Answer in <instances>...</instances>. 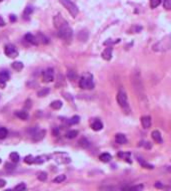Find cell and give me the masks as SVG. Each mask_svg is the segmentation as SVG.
Here are the masks:
<instances>
[{
	"label": "cell",
	"instance_id": "43",
	"mask_svg": "<svg viewBox=\"0 0 171 191\" xmlns=\"http://www.w3.org/2000/svg\"><path fill=\"white\" fill-rule=\"evenodd\" d=\"M44 156H37V157H35V159H34V163H37V164H41L44 162V160L45 159H42Z\"/></svg>",
	"mask_w": 171,
	"mask_h": 191
},
{
	"label": "cell",
	"instance_id": "49",
	"mask_svg": "<svg viewBox=\"0 0 171 191\" xmlns=\"http://www.w3.org/2000/svg\"><path fill=\"white\" fill-rule=\"evenodd\" d=\"M0 163H1V158H0Z\"/></svg>",
	"mask_w": 171,
	"mask_h": 191
},
{
	"label": "cell",
	"instance_id": "19",
	"mask_svg": "<svg viewBox=\"0 0 171 191\" xmlns=\"http://www.w3.org/2000/svg\"><path fill=\"white\" fill-rule=\"evenodd\" d=\"M36 39H37L38 41V44L39 43H41V44H48L49 43V39L44 34H42L41 32H39L38 34L36 35Z\"/></svg>",
	"mask_w": 171,
	"mask_h": 191
},
{
	"label": "cell",
	"instance_id": "1",
	"mask_svg": "<svg viewBox=\"0 0 171 191\" xmlns=\"http://www.w3.org/2000/svg\"><path fill=\"white\" fill-rule=\"evenodd\" d=\"M53 25L58 31V36L64 41H70L72 39L73 31L69 26L68 22L60 14H57L53 17Z\"/></svg>",
	"mask_w": 171,
	"mask_h": 191
},
{
	"label": "cell",
	"instance_id": "47",
	"mask_svg": "<svg viewBox=\"0 0 171 191\" xmlns=\"http://www.w3.org/2000/svg\"><path fill=\"white\" fill-rule=\"evenodd\" d=\"M5 25V21L3 20V18L0 16V26H4Z\"/></svg>",
	"mask_w": 171,
	"mask_h": 191
},
{
	"label": "cell",
	"instance_id": "20",
	"mask_svg": "<svg viewBox=\"0 0 171 191\" xmlns=\"http://www.w3.org/2000/svg\"><path fill=\"white\" fill-rule=\"evenodd\" d=\"M99 159L101 160L102 162L107 163V162H109L110 160L112 159V156L108 152H103V153H101V154L99 155Z\"/></svg>",
	"mask_w": 171,
	"mask_h": 191
},
{
	"label": "cell",
	"instance_id": "18",
	"mask_svg": "<svg viewBox=\"0 0 171 191\" xmlns=\"http://www.w3.org/2000/svg\"><path fill=\"white\" fill-rule=\"evenodd\" d=\"M14 115L17 116V118H19L20 119H23V120H26L28 119V116H29L28 113L26 112V110H16V112L14 113Z\"/></svg>",
	"mask_w": 171,
	"mask_h": 191
},
{
	"label": "cell",
	"instance_id": "5",
	"mask_svg": "<svg viewBox=\"0 0 171 191\" xmlns=\"http://www.w3.org/2000/svg\"><path fill=\"white\" fill-rule=\"evenodd\" d=\"M59 1L63 6H64L67 11L70 13V15H71L73 18H75L76 16L78 15L79 9L74 2H72L71 0H59Z\"/></svg>",
	"mask_w": 171,
	"mask_h": 191
},
{
	"label": "cell",
	"instance_id": "50",
	"mask_svg": "<svg viewBox=\"0 0 171 191\" xmlns=\"http://www.w3.org/2000/svg\"><path fill=\"white\" fill-rule=\"evenodd\" d=\"M1 1H3V0H0V2H1Z\"/></svg>",
	"mask_w": 171,
	"mask_h": 191
},
{
	"label": "cell",
	"instance_id": "32",
	"mask_svg": "<svg viewBox=\"0 0 171 191\" xmlns=\"http://www.w3.org/2000/svg\"><path fill=\"white\" fill-rule=\"evenodd\" d=\"M67 78H68L70 81H75L77 78V75L74 71H68V73H67Z\"/></svg>",
	"mask_w": 171,
	"mask_h": 191
},
{
	"label": "cell",
	"instance_id": "21",
	"mask_svg": "<svg viewBox=\"0 0 171 191\" xmlns=\"http://www.w3.org/2000/svg\"><path fill=\"white\" fill-rule=\"evenodd\" d=\"M118 157L122 159H125L127 162L131 163V160H130V157H131V153L130 152H124V151H120L118 152Z\"/></svg>",
	"mask_w": 171,
	"mask_h": 191
},
{
	"label": "cell",
	"instance_id": "9",
	"mask_svg": "<svg viewBox=\"0 0 171 191\" xmlns=\"http://www.w3.org/2000/svg\"><path fill=\"white\" fill-rule=\"evenodd\" d=\"M54 155L56 156L55 159L56 161L60 163V164H65V163H69L71 161V159H70V157L67 156L66 153H63V152H55Z\"/></svg>",
	"mask_w": 171,
	"mask_h": 191
},
{
	"label": "cell",
	"instance_id": "17",
	"mask_svg": "<svg viewBox=\"0 0 171 191\" xmlns=\"http://www.w3.org/2000/svg\"><path fill=\"white\" fill-rule=\"evenodd\" d=\"M115 142L118 145H125V143H127V138L123 133H117L115 135Z\"/></svg>",
	"mask_w": 171,
	"mask_h": 191
},
{
	"label": "cell",
	"instance_id": "41",
	"mask_svg": "<svg viewBox=\"0 0 171 191\" xmlns=\"http://www.w3.org/2000/svg\"><path fill=\"white\" fill-rule=\"evenodd\" d=\"M163 7L166 10H171V0H163Z\"/></svg>",
	"mask_w": 171,
	"mask_h": 191
},
{
	"label": "cell",
	"instance_id": "26",
	"mask_svg": "<svg viewBox=\"0 0 171 191\" xmlns=\"http://www.w3.org/2000/svg\"><path fill=\"white\" fill-rule=\"evenodd\" d=\"M77 135H78V132H77V130H69V132H67L65 135V136L69 139L75 138Z\"/></svg>",
	"mask_w": 171,
	"mask_h": 191
},
{
	"label": "cell",
	"instance_id": "14",
	"mask_svg": "<svg viewBox=\"0 0 171 191\" xmlns=\"http://www.w3.org/2000/svg\"><path fill=\"white\" fill-rule=\"evenodd\" d=\"M151 136H152L153 140L156 143H162V142H163L162 135H161V133H160L159 130H153L152 133H151Z\"/></svg>",
	"mask_w": 171,
	"mask_h": 191
},
{
	"label": "cell",
	"instance_id": "3",
	"mask_svg": "<svg viewBox=\"0 0 171 191\" xmlns=\"http://www.w3.org/2000/svg\"><path fill=\"white\" fill-rule=\"evenodd\" d=\"M116 100H117V103H118L119 107L123 110V113H126V115H130V113H131V107L129 105L126 91L124 90V88H122V87L119 88L118 92H117Z\"/></svg>",
	"mask_w": 171,
	"mask_h": 191
},
{
	"label": "cell",
	"instance_id": "22",
	"mask_svg": "<svg viewBox=\"0 0 171 191\" xmlns=\"http://www.w3.org/2000/svg\"><path fill=\"white\" fill-rule=\"evenodd\" d=\"M78 39L80 41L82 42H85L87 39H88V32L86 31V30H82V31H80L78 33Z\"/></svg>",
	"mask_w": 171,
	"mask_h": 191
},
{
	"label": "cell",
	"instance_id": "46",
	"mask_svg": "<svg viewBox=\"0 0 171 191\" xmlns=\"http://www.w3.org/2000/svg\"><path fill=\"white\" fill-rule=\"evenodd\" d=\"M154 186H155L156 188H163V184L160 183V182H156L155 184H154Z\"/></svg>",
	"mask_w": 171,
	"mask_h": 191
},
{
	"label": "cell",
	"instance_id": "39",
	"mask_svg": "<svg viewBox=\"0 0 171 191\" xmlns=\"http://www.w3.org/2000/svg\"><path fill=\"white\" fill-rule=\"evenodd\" d=\"M138 161H140V163H141V165L144 167V168H149V169H152L153 168V165H151V164H148L146 163L144 160H142L141 158H138Z\"/></svg>",
	"mask_w": 171,
	"mask_h": 191
},
{
	"label": "cell",
	"instance_id": "7",
	"mask_svg": "<svg viewBox=\"0 0 171 191\" xmlns=\"http://www.w3.org/2000/svg\"><path fill=\"white\" fill-rule=\"evenodd\" d=\"M4 53H5V55L8 57V58H11V59H14V58H16V57L19 55L17 49H16L15 46H13L12 44H7L5 46Z\"/></svg>",
	"mask_w": 171,
	"mask_h": 191
},
{
	"label": "cell",
	"instance_id": "48",
	"mask_svg": "<svg viewBox=\"0 0 171 191\" xmlns=\"http://www.w3.org/2000/svg\"><path fill=\"white\" fill-rule=\"evenodd\" d=\"M5 191H12L11 189H7V190H5Z\"/></svg>",
	"mask_w": 171,
	"mask_h": 191
},
{
	"label": "cell",
	"instance_id": "15",
	"mask_svg": "<svg viewBox=\"0 0 171 191\" xmlns=\"http://www.w3.org/2000/svg\"><path fill=\"white\" fill-rule=\"evenodd\" d=\"M25 40L27 41L28 43H30V44H32V45H38V41H37V39H36V36L34 35H32L31 33H27V34L25 35Z\"/></svg>",
	"mask_w": 171,
	"mask_h": 191
},
{
	"label": "cell",
	"instance_id": "24",
	"mask_svg": "<svg viewBox=\"0 0 171 191\" xmlns=\"http://www.w3.org/2000/svg\"><path fill=\"white\" fill-rule=\"evenodd\" d=\"M62 102L61 100H54V102H52L50 103V107L53 109V110H60L62 108Z\"/></svg>",
	"mask_w": 171,
	"mask_h": 191
},
{
	"label": "cell",
	"instance_id": "2",
	"mask_svg": "<svg viewBox=\"0 0 171 191\" xmlns=\"http://www.w3.org/2000/svg\"><path fill=\"white\" fill-rule=\"evenodd\" d=\"M131 84L137 98L140 100H146L147 98L145 94V88H144V85H143L141 74H140V71H138V70L133 72L131 76Z\"/></svg>",
	"mask_w": 171,
	"mask_h": 191
},
{
	"label": "cell",
	"instance_id": "6",
	"mask_svg": "<svg viewBox=\"0 0 171 191\" xmlns=\"http://www.w3.org/2000/svg\"><path fill=\"white\" fill-rule=\"evenodd\" d=\"M79 87L84 90H92L94 88V83H93L92 76L89 74H86L79 80Z\"/></svg>",
	"mask_w": 171,
	"mask_h": 191
},
{
	"label": "cell",
	"instance_id": "11",
	"mask_svg": "<svg viewBox=\"0 0 171 191\" xmlns=\"http://www.w3.org/2000/svg\"><path fill=\"white\" fill-rule=\"evenodd\" d=\"M101 56L103 59L106 60V61L111 60V58H112V48L111 47H107V48L103 50V52L101 53Z\"/></svg>",
	"mask_w": 171,
	"mask_h": 191
},
{
	"label": "cell",
	"instance_id": "8",
	"mask_svg": "<svg viewBox=\"0 0 171 191\" xmlns=\"http://www.w3.org/2000/svg\"><path fill=\"white\" fill-rule=\"evenodd\" d=\"M42 80L44 83L53 82V80H54V70L52 68H48L47 70H45L42 74Z\"/></svg>",
	"mask_w": 171,
	"mask_h": 191
},
{
	"label": "cell",
	"instance_id": "16",
	"mask_svg": "<svg viewBox=\"0 0 171 191\" xmlns=\"http://www.w3.org/2000/svg\"><path fill=\"white\" fill-rule=\"evenodd\" d=\"M91 129L95 132H99L103 129V123H101V120L99 119H95L94 122L91 123Z\"/></svg>",
	"mask_w": 171,
	"mask_h": 191
},
{
	"label": "cell",
	"instance_id": "33",
	"mask_svg": "<svg viewBox=\"0 0 171 191\" xmlns=\"http://www.w3.org/2000/svg\"><path fill=\"white\" fill-rule=\"evenodd\" d=\"M8 135V132L5 127H0V139H4Z\"/></svg>",
	"mask_w": 171,
	"mask_h": 191
},
{
	"label": "cell",
	"instance_id": "29",
	"mask_svg": "<svg viewBox=\"0 0 171 191\" xmlns=\"http://www.w3.org/2000/svg\"><path fill=\"white\" fill-rule=\"evenodd\" d=\"M149 4L152 9H155L161 4V0H149Z\"/></svg>",
	"mask_w": 171,
	"mask_h": 191
},
{
	"label": "cell",
	"instance_id": "34",
	"mask_svg": "<svg viewBox=\"0 0 171 191\" xmlns=\"http://www.w3.org/2000/svg\"><path fill=\"white\" fill-rule=\"evenodd\" d=\"M34 159H35V157H33L31 154L26 155L24 157V162L27 164H32V163H34Z\"/></svg>",
	"mask_w": 171,
	"mask_h": 191
},
{
	"label": "cell",
	"instance_id": "28",
	"mask_svg": "<svg viewBox=\"0 0 171 191\" xmlns=\"http://www.w3.org/2000/svg\"><path fill=\"white\" fill-rule=\"evenodd\" d=\"M50 92V89L49 88H43L41 89L40 91L37 93V96L40 97V98H42V97H45V96H47L48 94Z\"/></svg>",
	"mask_w": 171,
	"mask_h": 191
},
{
	"label": "cell",
	"instance_id": "44",
	"mask_svg": "<svg viewBox=\"0 0 171 191\" xmlns=\"http://www.w3.org/2000/svg\"><path fill=\"white\" fill-rule=\"evenodd\" d=\"M9 19H10V21L11 22H15L16 20H17V18H16V16L14 15V14H11L9 16Z\"/></svg>",
	"mask_w": 171,
	"mask_h": 191
},
{
	"label": "cell",
	"instance_id": "35",
	"mask_svg": "<svg viewBox=\"0 0 171 191\" xmlns=\"http://www.w3.org/2000/svg\"><path fill=\"white\" fill-rule=\"evenodd\" d=\"M79 145L83 147V148H86V147H88L89 146V142L87 140L86 138H81L79 140Z\"/></svg>",
	"mask_w": 171,
	"mask_h": 191
},
{
	"label": "cell",
	"instance_id": "36",
	"mask_svg": "<svg viewBox=\"0 0 171 191\" xmlns=\"http://www.w3.org/2000/svg\"><path fill=\"white\" fill-rule=\"evenodd\" d=\"M127 191H143V185H134V186H131L129 187L128 189H127Z\"/></svg>",
	"mask_w": 171,
	"mask_h": 191
},
{
	"label": "cell",
	"instance_id": "12",
	"mask_svg": "<svg viewBox=\"0 0 171 191\" xmlns=\"http://www.w3.org/2000/svg\"><path fill=\"white\" fill-rule=\"evenodd\" d=\"M9 78H10V76L7 72L3 71V72L0 73V87H1V88H4L5 83L8 81Z\"/></svg>",
	"mask_w": 171,
	"mask_h": 191
},
{
	"label": "cell",
	"instance_id": "40",
	"mask_svg": "<svg viewBox=\"0 0 171 191\" xmlns=\"http://www.w3.org/2000/svg\"><path fill=\"white\" fill-rule=\"evenodd\" d=\"M5 169L9 170V171H12V170L15 169V164L14 163H10V162H6L5 163Z\"/></svg>",
	"mask_w": 171,
	"mask_h": 191
},
{
	"label": "cell",
	"instance_id": "38",
	"mask_svg": "<svg viewBox=\"0 0 171 191\" xmlns=\"http://www.w3.org/2000/svg\"><path fill=\"white\" fill-rule=\"evenodd\" d=\"M26 189V184L25 183H19L18 185L14 187V191H24Z\"/></svg>",
	"mask_w": 171,
	"mask_h": 191
},
{
	"label": "cell",
	"instance_id": "31",
	"mask_svg": "<svg viewBox=\"0 0 171 191\" xmlns=\"http://www.w3.org/2000/svg\"><path fill=\"white\" fill-rule=\"evenodd\" d=\"M37 178L40 180V181H46L47 180V173L45 171H40L37 174Z\"/></svg>",
	"mask_w": 171,
	"mask_h": 191
},
{
	"label": "cell",
	"instance_id": "27",
	"mask_svg": "<svg viewBox=\"0 0 171 191\" xmlns=\"http://www.w3.org/2000/svg\"><path fill=\"white\" fill-rule=\"evenodd\" d=\"M9 158L12 160V162H18L19 161V159H20V156L17 152H11L10 153V155H9Z\"/></svg>",
	"mask_w": 171,
	"mask_h": 191
},
{
	"label": "cell",
	"instance_id": "23",
	"mask_svg": "<svg viewBox=\"0 0 171 191\" xmlns=\"http://www.w3.org/2000/svg\"><path fill=\"white\" fill-rule=\"evenodd\" d=\"M32 12H33V7H31V6H27V7L24 9V12H23V17L25 19H28L29 16H31Z\"/></svg>",
	"mask_w": 171,
	"mask_h": 191
},
{
	"label": "cell",
	"instance_id": "10",
	"mask_svg": "<svg viewBox=\"0 0 171 191\" xmlns=\"http://www.w3.org/2000/svg\"><path fill=\"white\" fill-rule=\"evenodd\" d=\"M46 132L44 129H33L32 130V133H31V136L34 142H39V140L43 139V137H44Z\"/></svg>",
	"mask_w": 171,
	"mask_h": 191
},
{
	"label": "cell",
	"instance_id": "45",
	"mask_svg": "<svg viewBox=\"0 0 171 191\" xmlns=\"http://www.w3.org/2000/svg\"><path fill=\"white\" fill-rule=\"evenodd\" d=\"M6 185V181L4 179L0 178V188H2V187H4Z\"/></svg>",
	"mask_w": 171,
	"mask_h": 191
},
{
	"label": "cell",
	"instance_id": "25",
	"mask_svg": "<svg viewBox=\"0 0 171 191\" xmlns=\"http://www.w3.org/2000/svg\"><path fill=\"white\" fill-rule=\"evenodd\" d=\"M12 68L14 69V70H16V71H21V70L23 69V63H21V62H19V61H17V62H13L12 63Z\"/></svg>",
	"mask_w": 171,
	"mask_h": 191
},
{
	"label": "cell",
	"instance_id": "37",
	"mask_svg": "<svg viewBox=\"0 0 171 191\" xmlns=\"http://www.w3.org/2000/svg\"><path fill=\"white\" fill-rule=\"evenodd\" d=\"M79 119H80V118L78 116H74L68 120V123L69 125H76V123H79Z\"/></svg>",
	"mask_w": 171,
	"mask_h": 191
},
{
	"label": "cell",
	"instance_id": "4",
	"mask_svg": "<svg viewBox=\"0 0 171 191\" xmlns=\"http://www.w3.org/2000/svg\"><path fill=\"white\" fill-rule=\"evenodd\" d=\"M152 50L156 53H163L171 50V33L164 36L161 40L152 46Z\"/></svg>",
	"mask_w": 171,
	"mask_h": 191
},
{
	"label": "cell",
	"instance_id": "30",
	"mask_svg": "<svg viewBox=\"0 0 171 191\" xmlns=\"http://www.w3.org/2000/svg\"><path fill=\"white\" fill-rule=\"evenodd\" d=\"M66 179V176L64 174H60V175H57L54 179H53V182L54 183H62Z\"/></svg>",
	"mask_w": 171,
	"mask_h": 191
},
{
	"label": "cell",
	"instance_id": "42",
	"mask_svg": "<svg viewBox=\"0 0 171 191\" xmlns=\"http://www.w3.org/2000/svg\"><path fill=\"white\" fill-rule=\"evenodd\" d=\"M63 84H64V77H63L62 75H58V80H57V84H56V86L57 87H60V86H62Z\"/></svg>",
	"mask_w": 171,
	"mask_h": 191
},
{
	"label": "cell",
	"instance_id": "13",
	"mask_svg": "<svg viewBox=\"0 0 171 191\" xmlns=\"http://www.w3.org/2000/svg\"><path fill=\"white\" fill-rule=\"evenodd\" d=\"M151 123H152V120L149 116H143L141 118V125L144 129H149V127L151 126Z\"/></svg>",
	"mask_w": 171,
	"mask_h": 191
}]
</instances>
